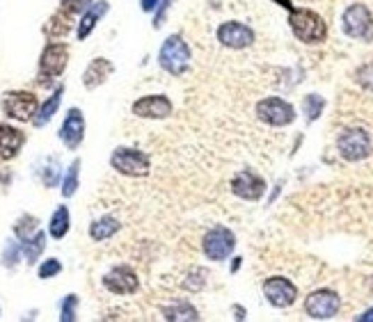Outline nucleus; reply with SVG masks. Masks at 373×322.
<instances>
[{"label":"nucleus","mask_w":373,"mask_h":322,"mask_svg":"<svg viewBox=\"0 0 373 322\" xmlns=\"http://www.w3.org/2000/svg\"><path fill=\"white\" fill-rule=\"evenodd\" d=\"M289 28L291 32L296 35L298 42L307 44V46H316L323 44L328 37V23L319 12L305 7H293L289 12Z\"/></svg>","instance_id":"obj_1"},{"label":"nucleus","mask_w":373,"mask_h":322,"mask_svg":"<svg viewBox=\"0 0 373 322\" xmlns=\"http://www.w3.org/2000/svg\"><path fill=\"white\" fill-rule=\"evenodd\" d=\"M159 66L170 76H183L190 71L193 66V51L188 42L181 35H170L161 44L159 51Z\"/></svg>","instance_id":"obj_2"},{"label":"nucleus","mask_w":373,"mask_h":322,"mask_svg":"<svg viewBox=\"0 0 373 322\" xmlns=\"http://www.w3.org/2000/svg\"><path fill=\"white\" fill-rule=\"evenodd\" d=\"M110 167L122 177L142 179L151 172V158L140 149L131 146H117L110 155Z\"/></svg>","instance_id":"obj_3"},{"label":"nucleus","mask_w":373,"mask_h":322,"mask_svg":"<svg viewBox=\"0 0 373 322\" xmlns=\"http://www.w3.org/2000/svg\"><path fill=\"white\" fill-rule=\"evenodd\" d=\"M254 114H257L259 121H263L266 126H272V129H284V126H291L296 121V107L289 101L280 99V96L261 99L254 105Z\"/></svg>","instance_id":"obj_4"},{"label":"nucleus","mask_w":373,"mask_h":322,"mask_svg":"<svg viewBox=\"0 0 373 322\" xmlns=\"http://www.w3.org/2000/svg\"><path fill=\"white\" fill-rule=\"evenodd\" d=\"M234 249H236V233L227 227H213L204 233L202 238V251L204 256L213 263L227 261Z\"/></svg>","instance_id":"obj_5"},{"label":"nucleus","mask_w":373,"mask_h":322,"mask_svg":"<svg viewBox=\"0 0 373 322\" xmlns=\"http://www.w3.org/2000/svg\"><path fill=\"white\" fill-rule=\"evenodd\" d=\"M339 155L348 162H360L371 155V138L365 129H346L337 138Z\"/></svg>","instance_id":"obj_6"},{"label":"nucleus","mask_w":373,"mask_h":322,"mask_svg":"<svg viewBox=\"0 0 373 322\" xmlns=\"http://www.w3.org/2000/svg\"><path fill=\"white\" fill-rule=\"evenodd\" d=\"M215 39L218 44L229 48V51H245V48L254 46V30L243 21H222L218 28H215Z\"/></svg>","instance_id":"obj_7"},{"label":"nucleus","mask_w":373,"mask_h":322,"mask_svg":"<svg viewBox=\"0 0 373 322\" xmlns=\"http://www.w3.org/2000/svg\"><path fill=\"white\" fill-rule=\"evenodd\" d=\"M371 28H373V14L367 5L352 3L343 9V14H341L343 35H348L350 39H365V37H369Z\"/></svg>","instance_id":"obj_8"},{"label":"nucleus","mask_w":373,"mask_h":322,"mask_svg":"<svg viewBox=\"0 0 373 322\" xmlns=\"http://www.w3.org/2000/svg\"><path fill=\"white\" fill-rule=\"evenodd\" d=\"M0 105H3V112L14 121H33V117L39 110L37 96L33 92H23V90L7 92Z\"/></svg>","instance_id":"obj_9"},{"label":"nucleus","mask_w":373,"mask_h":322,"mask_svg":"<svg viewBox=\"0 0 373 322\" xmlns=\"http://www.w3.org/2000/svg\"><path fill=\"white\" fill-rule=\"evenodd\" d=\"M341 309V297L339 292L330 290V288H321L314 290L305 299V311L307 316L314 320H332Z\"/></svg>","instance_id":"obj_10"},{"label":"nucleus","mask_w":373,"mask_h":322,"mask_svg":"<svg viewBox=\"0 0 373 322\" xmlns=\"http://www.w3.org/2000/svg\"><path fill=\"white\" fill-rule=\"evenodd\" d=\"M69 64V46L62 42L46 44L39 57V78L42 80H53V78L62 76Z\"/></svg>","instance_id":"obj_11"},{"label":"nucleus","mask_w":373,"mask_h":322,"mask_svg":"<svg viewBox=\"0 0 373 322\" xmlns=\"http://www.w3.org/2000/svg\"><path fill=\"white\" fill-rule=\"evenodd\" d=\"M263 297H266L268 304H272L275 309H289L296 304L298 299V288L291 279L287 277H270L263 281Z\"/></svg>","instance_id":"obj_12"},{"label":"nucleus","mask_w":373,"mask_h":322,"mask_svg":"<svg viewBox=\"0 0 373 322\" xmlns=\"http://www.w3.org/2000/svg\"><path fill=\"white\" fill-rule=\"evenodd\" d=\"M131 110L135 117H140V119L163 121V119H170L172 117L174 103L165 94H147L131 105Z\"/></svg>","instance_id":"obj_13"},{"label":"nucleus","mask_w":373,"mask_h":322,"mask_svg":"<svg viewBox=\"0 0 373 322\" xmlns=\"http://www.w3.org/2000/svg\"><path fill=\"white\" fill-rule=\"evenodd\" d=\"M103 288L110 290L113 295H135L140 290V279H137L135 270L129 266H115L103 275Z\"/></svg>","instance_id":"obj_14"},{"label":"nucleus","mask_w":373,"mask_h":322,"mask_svg":"<svg viewBox=\"0 0 373 322\" xmlns=\"http://www.w3.org/2000/svg\"><path fill=\"white\" fill-rule=\"evenodd\" d=\"M266 181L252 169H241L231 179V194H236L243 201H259L266 194Z\"/></svg>","instance_id":"obj_15"},{"label":"nucleus","mask_w":373,"mask_h":322,"mask_svg":"<svg viewBox=\"0 0 373 322\" xmlns=\"http://www.w3.org/2000/svg\"><path fill=\"white\" fill-rule=\"evenodd\" d=\"M83 138H85V117L78 107H71L60 126V140L69 151H76Z\"/></svg>","instance_id":"obj_16"},{"label":"nucleus","mask_w":373,"mask_h":322,"mask_svg":"<svg viewBox=\"0 0 373 322\" xmlns=\"http://www.w3.org/2000/svg\"><path fill=\"white\" fill-rule=\"evenodd\" d=\"M25 144V133L9 124H0V158L12 160Z\"/></svg>","instance_id":"obj_17"},{"label":"nucleus","mask_w":373,"mask_h":322,"mask_svg":"<svg viewBox=\"0 0 373 322\" xmlns=\"http://www.w3.org/2000/svg\"><path fill=\"white\" fill-rule=\"evenodd\" d=\"M108 9H110V5H108L105 0H99V3H92L90 7L85 9L83 16H81V21H78V25H76V37L81 39V42L94 32L96 23H99L101 18L108 14Z\"/></svg>","instance_id":"obj_18"},{"label":"nucleus","mask_w":373,"mask_h":322,"mask_svg":"<svg viewBox=\"0 0 373 322\" xmlns=\"http://www.w3.org/2000/svg\"><path fill=\"white\" fill-rule=\"evenodd\" d=\"M115 71V64L110 60H105V57H96V60L90 62V66L85 69L83 73V85L87 90H96L99 85H103L108 78L113 76Z\"/></svg>","instance_id":"obj_19"},{"label":"nucleus","mask_w":373,"mask_h":322,"mask_svg":"<svg viewBox=\"0 0 373 322\" xmlns=\"http://www.w3.org/2000/svg\"><path fill=\"white\" fill-rule=\"evenodd\" d=\"M62 94H64V87L60 85L57 90L48 96V99L39 105V110H37V114L33 117V126H37V129H42V126H46L48 121L53 119L55 117V112L60 110V103H62Z\"/></svg>","instance_id":"obj_20"},{"label":"nucleus","mask_w":373,"mask_h":322,"mask_svg":"<svg viewBox=\"0 0 373 322\" xmlns=\"http://www.w3.org/2000/svg\"><path fill=\"white\" fill-rule=\"evenodd\" d=\"M122 229V224L117 217H113V215H103V217L94 220L90 224V238L94 242H103V240H110L117 231Z\"/></svg>","instance_id":"obj_21"},{"label":"nucleus","mask_w":373,"mask_h":322,"mask_svg":"<svg viewBox=\"0 0 373 322\" xmlns=\"http://www.w3.org/2000/svg\"><path fill=\"white\" fill-rule=\"evenodd\" d=\"M163 318L170 320V322H181V320H188V322H195L200 320V314L197 309H195L190 302H174V304L165 306L163 309Z\"/></svg>","instance_id":"obj_22"},{"label":"nucleus","mask_w":373,"mask_h":322,"mask_svg":"<svg viewBox=\"0 0 373 322\" xmlns=\"http://www.w3.org/2000/svg\"><path fill=\"white\" fill-rule=\"evenodd\" d=\"M21 249H23V258L28 266H35V263L39 261V256L44 254L46 249V233L44 231H37L33 238H28L21 242Z\"/></svg>","instance_id":"obj_23"},{"label":"nucleus","mask_w":373,"mask_h":322,"mask_svg":"<svg viewBox=\"0 0 373 322\" xmlns=\"http://www.w3.org/2000/svg\"><path fill=\"white\" fill-rule=\"evenodd\" d=\"M69 227H71V215H69L67 206H60L53 213L51 222H48V233H51V238L62 240L69 233Z\"/></svg>","instance_id":"obj_24"},{"label":"nucleus","mask_w":373,"mask_h":322,"mask_svg":"<svg viewBox=\"0 0 373 322\" xmlns=\"http://www.w3.org/2000/svg\"><path fill=\"white\" fill-rule=\"evenodd\" d=\"M69 30H71V14L64 12V9L55 12L51 16V21L46 23V35L51 39H62L69 35Z\"/></svg>","instance_id":"obj_25"},{"label":"nucleus","mask_w":373,"mask_h":322,"mask_svg":"<svg viewBox=\"0 0 373 322\" xmlns=\"http://www.w3.org/2000/svg\"><path fill=\"white\" fill-rule=\"evenodd\" d=\"M326 110V99H323L321 94H307L305 99H302V114H305V119L311 124L316 121L319 117Z\"/></svg>","instance_id":"obj_26"},{"label":"nucleus","mask_w":373,"mask_h":322,"mask_svg":"<svg viewBox=\"0 0 373 322\" xmlns=\"http://www.w3.org/2000/svg\"><path fill=\"white\" fill-rule=\"evenodd\" d=\"M78 174H81V160H74L71 165H69L67 174L62 177V188H60V192H62L64 199H71L74 194H76V190H78Z\"/></svg>","instance_id":"obj_27"},{"label":"nucleus","mask_w":373,"mask_h":322,"mask_svg":"<svg viewBox=\"0 0 373 322\" xmlns=\"http://www.w3.org/2000/svg\"><path fill=\"white\" fill-rule=\"evenodd\" d=\"M37 231H39L37 229V217H33V215H23V217L14 224V236L21 242L28 240V238H33Z\"/></svg>","instance_id":"obj_28"},{"label":"nucleus","mask_w":373,"mask_h":322,"mask_svg":"<svg viewBox=\"0 0 373 322\" xmlns=\"http://www.w3.org/2000/svg\"><path fill=\"white\" fill-rule=\"evenodd\" d=\"M23 256V249H21V242H16V240H7V245L3 249V266L5 268H16L18 266V261H21Z\"/></svg>","instance_id":"obj_29"},{"label":"nucleus","mask_w":373,"mask_h":322,"mask_svg":"<svg viewBox=\"0 0 373 322\" xmlns=\"http://www.w3.org/2000/svg\"><path fill=\"white\" fill-rule=\"evenodd\" d=\"M206 284V270L202 268H195L188 272V277H185L183 281V288L188 290V292H200Z\"/></svg>","instance_id":"obj_30"},{"label":"nucleus","mask_w":373,"mask_h":322,"mask_svg":"<svg viewBox=\"0 0 373 322\" xmlns=\"http://www.w3.org/2000/svg\"><path fill=\"white\" fill-rule=\"evenodd\" d=\"M174 3H176V0H161V5L156 7V12H154V21H151L154 30H161V28L165 25V21H168V14H170V9H172Z\"/></svg>","instance_id":"obj_31"},{"label":"nucleus","mask_w":373,"mask_h":322,"mask_svg":"<svg viewBox=\"0 0 373 322\" xmlns=\"http://www.w3.org/2000/svg\"><path fill=\"white\" fill-rule=\"evenodd\" d=\"M60 272H62V263L57 258H48L39 266L37 275H39V279H53L55 275H60Z\"/></svg>","instance_id":"obj_32"},{"label":"nucleus","mask_w":373,"mask_h":322,"mask_svg":"<svg viewBox=\"0 0 373 322\" xmlns=\"http://www.w3.org/2000/svg\"><path fill=\"white\" fill-rule=\"evenodd\" d=\"M76 306H78V297H76V295H67V297L62 299L60 320H62V322H74V320H76Z\"/></svg>","instance_id":"obj_33"},{"label":"nucleus","mask_w":373,"mask_h":322,"mask_svg":"<svg viewBox=\"0 0 373 322\" xmlns=\"http://www.w3.org/2000/svg\"><path fill=\"white\" fill-rule=\"evenodd\" d=\"M60 9H64V12H69L71 16L76 14H83L87 7L92 5V0H60Z\"/></svg>","instance_id":"obj_34"},{"label":"nucleus","mask_w":373,"mask_h":322,"mask_svg":"<svg viewBox=\"0 0 373 322\" xmlns=\"http://www.w3.org/2000/svg\"><path fill=\"white\" fill-rule=\"evenodd\" d=\"M57 179H60V165H57L55 158H51V165H46V169H44V183L48 188H53Z\"/></svg>","instance_id":"obj_35"},{"label":"nucleus","mask_w":373,"mask_h":322,"mask_svg":"<svg viewBox=\"0 0 373 322\" xmlns=\"http://www.w3.org/2000/svg\"><path fill=\"white\" fill-rule=\"evenodd\" d=\"M159 5H161V0H140V9L144 14H154Z\"/></svg>","instance_id":"obj_36"},{"label":"nucleus","mask_w":373,"mask_h":322,"mask_svg":"<svg viewBox=\"0 0 373 322\" xmlns=\"http://www.w3.org/2000/svg\"><path fill=\"white\" fill-rule=\"evenodd\" d=\"M355 320H357V322H373V306H371V309H367L365 314L357 316Z\"/></svg>","instance_id":"obj_37"},{"label":"nucleus","mask_w":373,"mask_h":322,"mask_svg":"<svg viewBox=\"0 0 373 322\" xmlns=\"http://www.w3.org/2000/svg\"><path fill=\"white\" fill-rule=\"evenodd\" d=\"M272 3H275V5H280V7H284V9H289V12H291V9H293V5H291V0H272Z\"/></svg>","instance_id":"obj_38"},{"label":"nucleus","mask_w":373,"mask_h":322,"mask_svg":"<svg viewBox=\"0 0 373 322\" xmlns=\"http://www.w3.org/2000/svg\"><path fill=\"white\" fill-rule=\"evenodd\" d=\"M234 311H236V318H239V320H245V311H243L241 306H234Z\"/></svg>","instance_id":"obj_39"},{"label":"nucleus","mask_w":373,"mask_h":322,"mask_svg":"<svg viewBox=\"0 0 373 322\" xmlns=\"http://www.w3.org/2000/svg\"><path fill=\"white\" fill-rule=\"evenodd\" d=\"M241 268V258H234V266H231V272H236Z\"/></svg>","instance_id":"obj_40"}]
</instances>
